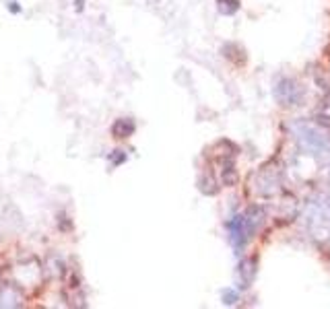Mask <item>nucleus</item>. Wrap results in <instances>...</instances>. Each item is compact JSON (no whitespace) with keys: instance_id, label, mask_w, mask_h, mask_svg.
<instances>
[{"instance_id":"obj_1","label":"nucleus","mask_w":330,"mask_h":309,"mask_svg":"<svg viewBox=\"0 0 330 309\" xmlns=\"http://www.w3.org/2000/svg\"><path fill=\"white\" fill-rule=\"evenodd\" d=\"M114 132L118 134V138H126V136H130L134 132V124L130 120H120V122L114 126Z\"/></svg>"},{"instance_id":"obj_2","label":"nucleus","mask_w":330,"mask_h":309,"mask_svg":"<svg viewBox=\"0 0 330 309\" xmlns=\"http://www.w3.org/2000/svg\"><path fill=\"white\" fill-rule=\"evenodd\" d=\"M219 8L225 14H233L237 10V0H219Z\"/></svg>"},{"instance_id":"obj_3","label":"nucleus","mask_w":330,"mask_h":309,"mask_svg":"<svg viewBox=\"0 0 330 309\" xmlns=\"http://www.w3.org/2000/svg\"><path fill=\"white\" fill-rule=\"evenodd\" d=\"M223 299H227L225 303H233V301H235V293H231V290H227V295H223Z\"/></svg>"}]
</instances>
